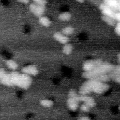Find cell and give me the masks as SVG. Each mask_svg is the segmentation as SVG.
I'll return each mask as SVG.
<instances>
[{
    "label": "cell",
    "instance_id": "6da1fadb",
    "mask_svg": "<svg viewBox=\"0 0 120 120\" xmlns=\"http://www.w3.org/2000/svg\"><path fill=\"white\" fill-rule=\"evenodd\" d=\"M32 82V78L29 75L16 71L8 73L4 69H0V83L4 85L15 86L26 90L30 86Z\"/></svg>",
    "mask_w": 120,
    "mask_h": 120
},
{
    "label": "cell",
    "instance_id": "7a4b0ae2",
    "mask_svg": "<svg viewBox=\"0 0 120 120\" xmlns=\"http://www.w3.org/2000/svg\"><path fill=\"white\" fill-rule=\"evenodd\" d=\"M115 65L106 61L103 62L96 68L90 71H84L82 76V77L87 79H93L98 77L99 75L108 74L114 68Z\"/></svg>",
    "mask_w": 120,
    "mask_h": 120
},
{
    "label": "cell",
    "instance_id": "3957f363",
    "mask_svg": "<svg viewBox=\"0 0 120 120\" xmlns=\"http://www.w3.org/2000/svg\"><path fill=\"white\" fill-rule=\"evenodd\" d=\"M68 97V98L67 101L68 107L71 111H76L78 107L79 104L80 102L79 95L75 90L71 89L69 91Z\"/></svg>",
    "mask_w": 120,
    "mask_h": 120
},
{
    "label": "cell",
    "instance_id": "277c9868",
    "mask_svg": "<svg viewBox=\"0 0 120 120\" xmlns=\"http://www.w3.org/2000/svg\"><path fill=\"white\" fill-rule=\"evenodd\" d=\"M99 9L103 15L108 16L113 18L117 22H120V13L111 8L109 7L105 3H103L99 5Z\"/></svg>",
    "mask_w": 120,
    "mask_h": 120
},
{
    "label": "cell",
    "instance_id": "5b68a950",
    "mask_svg": "<svg viewBox=\"0 0 120 120\" xmlns=\"http://www.w3.org/2000/svg\"><path fill=\"white\" fill-rule=\"evenodd\" d=\"M98 82L100 81L96 78L88 79L80 87L79 90V94L80 95H87L90 93L92 92L94 86Z\"/></svg>",
    "mask_w": 120,
    "mask_h": 120
},
{
    "label": "cell",
    "instance_id": "8992f818",
    "mask_svg": "<svg viewBox=\"0 0 120 120\" xmlns=\"http://www.w3.org/2000/svg\"><path fill=\"white\" fill-rule=\"evenodd\" d=\"M103 60L100 59L91 60L85 61L82 64V69L84 71H90L99 66Z\"/></svg>",
    "mask_w": 120,
    "mask_h": 120
},
{
    "label": "cell",
    "instance_id": "52a82bcc",
    "mask_svg": "<svg viewBox=\"0 0 120 120\" xmlns=\"http://www.w3.org/2000/svg\"><path fill=\"white\" fill-rule=\"evenodd\" d=\"M29 10L35 16L39 17L44 15L45 10V6L32 3L29 5Z\"/></svg>",
    "mask_w": 120,
    "mask_h": 120
},
{
    "label": "cell",
    "instance_id": "ba28073f",
    "mask_svg": "<svg viewBox=\"0 0 120 120\" xmlns=\"http://www.w3.org/2000/svg\"><path fill=\"white\" fill-rule=\"evenodd\" d=\"M110 88V85L105 82H98L94 86L92 92L96 94H103Z\"/></svg>",
    "mask_w": 120,
    "mask_h": 120
},
{
    "label": "cell",
    "instance_id": "9c48e42d",
    "mask_svg": "<svg viewBox=\"0 0 120 120\" xmlns=\"http://www.w3.org/2000/svg\"><path fill=\"white\" fill-rule=\"evenodd\" d=\"M22 72L29 75H36L38 73V69L36 65L31 64L23 67Z\"/></svg>",
    "mask_w": 120,
    "mask_h": 120
},
{
    "label": "cell",
    "instance_id": "30bf717a",
    "mask_svg": "<svg viewBox=\"0 0 120 120\" xmlns=\"http://www.w3.org/2000/svg\"><path fill=\"white\" fill-rule=\"evenodd\" d=\"M79 100L80 101L83 102L90 108L94 107L96 105V102L94 98L87 95H80Z\"/></svg>",
    "mask_w": 120,
    "mask_h": 120
},
{
    "label": "cell",
    "instance_id": "8fae6325",
    "mask_svg": "<svg viewBox=\"0 0 120 120\" xmlns=\"http://www.w3.org/2000/svg\"><path fill=\"white\" fill-rule=\"evenodd\" d=\"M110 79L115 82L120 83V65H115L114 69L108 73Z\"/></svg>",
    "mask_w": 120,
    "mask_h": 120
},
{
    "label": "cell",
    "instance_id": "7c38bea8",
    "mask_svg": "<svg viewBox=\"0 0 120 120\" xmlns=\"http://www.w3.org/2000/svg\"><path fill=\"white\" fill-rule=\"evenodd\" d=\"M53 37L58 42L63 44H66L69 41V38L66 35L59 32L54 33Z\"/></svg>",
    "mask_w": 120,
    "mask_h": 120
},
{
    "label": "cell",
    "instance_id": "4fadbf2b",
    "mask_svg": "<svg viewBox=\"0 0 120 120\" xmlns=\"http://www.w3.org/2000/svg\"><path fill=\"white\" fill-rule=\"evenodd\" d=\"M104 3L116 11L120 10V0H104Z\"/></svg>",
    "mask_w": 120,
    "mask_h": 120
},
{
    "label": "cell",
    "instance_id": "5bb4252c",
    "mask_svg": "<svg viewBox=\"0 0 120 120\" xmlns=\"http://www.w3.org/2000/svg\"><path fill=\"white\" fill-rule=\"evenodd\" d=\"M39 23L42 26L45 27H48L51 24V21L50 19L47 16H41L38 19Z\"/></svg>",
    "mask_w": 120,
    "mask_h": 120
},
{
    "label": "cell",
    "instance_id": "9a60e30c",
    "mask_svg": "<svg viewBox=\"0 0 120 120\" xmlns=\"http://www.w3.org/2000/svg\"><path fill=\"white\" fill-rule=\"evenodd\" d=\"M101 19L107 24L112 27L115 26L116 23L117 22L113 18L105 15H103L102 16Z\"/></svg>",
    "mask_w": 120,
    "mask_h": 120
},
{
    "label": "cell",
    "instance_id": "2e32d148",
    "mask_svg": "<svg viewBox=\"0 0 120 120\" xmlns=\"http://www.w3.org/2000/svg\"><path fill=\"white\" fill-rule=\"evenodd\" d=\"M6 66L10 69L12 70H15L18 68L17 63L12 60H8L6 61Z\"/></svg>",
    "mask_w": 120,
    "mask_h": 120
},
{
    "label": "cell",
    "instance_id": "e0dca14e",
    "mask_svg": "<svg viewBox=\"0 0 120 120\" xmlns=\"http://www.w3.org/2000/svg\"><path fill=\"white\" fill-rule=\"evenodd\" d=\"M71 18V14L68 12H64L60 13L58 15V18L59 20L64 21L67 22L68 21L70 20Z\"/></svg>",
    "mask_w": 120,
    "mask_h": 120
},
{
    "label": "cell",
    "instance_id": "ac0fdd59",
    "mask_svg": "<svg viewBox=\"0 0 120 120\" xmlns=\"http://www.w3.org/2000/svg\"><path fill=\"white\" fill-rule=\"evenodd\" d=\"M74 28L71 26H68L64 27L61 30V33L65 35H70L72 34L74 32Z\"/></svg>",
    "mask_w": 120,
    "mask_h": 120
},
{
    "label": "cell",
    "instance_id": "d6986e66",
    "mask_svg": "<svg viewBox=\"0 0 120 120\" xmlns=\"http://www.w3.org/2000/svg\"><path fill=\"white\" fill-rule=\"evenodd\" d=\"M73 45L69 44H66L62 48V52L65 54H70L73 51Z\"/></svg>",
    "mask_w": 120,
    "mask_h": 120
},
{
    "label": "cell",
    "instance_id": "ffe728a7",
    "mask_svg": "<svg viewBox=\"0 0 120 120\" xmlns=\"http://www.w3.org/2000/svg\"><path fill=\"white\" fill-rule=\"evenodd\" d=\"M40 104L44 107H50L53 105V102L51 99H44L40 101Z\"/></svg>",
    "mask_w": 120,
    "mask_h": 120
},
{
    "label": "cell",
    "instance_id": "44dd1931",
    "mask_svg": "<svg viewBox=\"0 0 120 120\" xmlns=\"http://www.w3.org/2000/svg\"><path fill=\"white\" fill-rule=\"evenodd\" d=\"M32 0L33 1V3L41 6H45V5L47 4V0Z\"/></svg>",
    "mask_w": 120,
    "mask_h": 120
},
{
    "label": "cell",
    "instance_id": "7402d4cb",
    "mask_svg": "<svg viewBox=\"0 0 120 120\" xmlns=\"http://www.w3.org/2000/svg\"><path fill=\"white\" fill-rule=\"evenodd\" d=\"M90 107H89L88 105H87L84 104L83 105H82L81 107H80V110L85 112H90Z\"/></svg>",
    "mask_w": 120,
    "mask_h": 120
},
{
    "label": "cell",
    "instance_id": "603a6c76",
    "mask_svg": "<svg viewBox=\"0 0 120 120\" xmlns=\"http://www.w3.org/2000/svg\"><path fill=\"white\" fill-rule=\"evenodd\" d=\"M114 31L117 35L118 36L120 35V22H117L115 26Z\"/></svg>",
    "mask_w": 120,
    "mask_h": 120
},
{
    "label": "cell",
    "instance_id": "cb8c5ba5",
    "mask_svg": "<svg viewBox=\"0 0 120 120\" xmlns=\"http://www.w3.org/2000/svg\"><path fill=\"white\" fill-rule=\"evenodd\" d=\"M78 119L81 120H90V119L88 116H81L80 117L78 118Z\"/></svg>",
    "mask_w": 120,
    "mask_h": 120
},
{
    "label": "cell",
    "instance_id": "d4e9b609",
    "mask_svg": "<svg viewBox=\"0 0 120 120\" xmlns=\"http://www.w3.org/2000/svg\"><path fill=\"white\" fill-rule=\"evenodd\" d=\"M19 2L22 3H28L30 0H17Z\"/></svg>",
    "mask_w": 120,
    "mask_h": 120
},
{
    "label": "cell",
    "instance_id": "484cf974",
    "mask_svg": "<svg viewBox=\"0 0 120 120\" xmlns=\"http://www.w3.org/2000/svg\"><path fill=\"white\" fill-rule=\"evenodd\" d=\"M75 1H77L78 2H79V3H82L83 2H84V0H75Z\"/></svg>",
    "mask_w": 120,
    "mask_h": 120
},
{
    "label": "cell",
    "instance_id": "4316f807",
    "mask_svg": "<svg viewBox=\"0 0 120 120\" xmlns=\"http://www.w3.org/2000/svg\"><path fill=\"white\" fill-rule=\"evenodd\" d=\"M120 53L118 54V61H120Z\"/></svg>",
    "mask_w": 120,
    "mask_h": 120
}]
</instances>
